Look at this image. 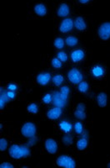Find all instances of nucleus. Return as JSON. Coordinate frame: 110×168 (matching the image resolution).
Listing matches in <instances>:
<instances>
[{"instance_id": "nucleus-1", "label": "nucleus", "mask_w": 110, "mask_h": 168, "mask_svg": "<svg viewBox=\"0 0 110 168\" xmlns=\"http://www.w3.org/2000/svg\"><path fill=\"white\" fill-rule=\"evenodd\" d=\"M9 155L12 158L19 160L23 157H26L29 156L30 151L27 146L24 145H13L9 148Z\"/></svg>"}, {"instance_id": "nucleus-2", "label": "nucleus", "mask_w": 110, "mask_h": 168, "mask_svg": "<svg viewBox=\"0 0 110 168\" xmlns=\"http://www.w3.org/2000/svg\"><path fill=\"white\" fill-rule=\"evenodd\" d=\"M56 164L58 167H60L74 168L76 167L75 161L73 159V157L66 156V155L58 157L56 161Z\"/></svg>"}, {"instance_id": "nucleus-3", "label": "nucleus", "mask_w": 110, "mask_h": 168, "mask_svg": "<svg viewBox=\"0 0 110 168\" xmlns=\"http://www.w3.org/2000/svg\"><path fill=\"white\" fill-rule=\"evenodd\" d=\"M37 129L34 123L27 122L23 124L21 129V133L26 138H33L36 134Z\"/></svg>"}, {"instance_id": "nucleus-4", "label": "nucleus", "mask_w": 110, "mask_h": 168, "mask_svg": "<svg viewBox=\"0 0 110 168\" xmlns=\"http://www.w3.org/2000/svg\"><path fill=\"white\" fill-rule=\"evenodd\" d=\"M83 73L81 72V71L78 68H72L68 72V78L74 84L80 83L83 80Z\"/></svg>"}, {"instance_id": "nucleus-5", "label": "nucleus", "mask_w": 110, "mask_h": 168, "mask_svg": "<svg viewBox=\"0 0 110 168\" xmlns=\"http://www.w3.org/2000/svg\"><path fill=\"white\" fill-rule=\"evenodd\" d=\"M99 36L100 39L107 41L110 38V22H104L99 26Z\"/></svg>"}, {"instance_id": "nucleus-6", "label": "nucleus", "mask_w": 110, "mask_h": 168, "mask_svg": "<svg viewBox=\"0 0 110 168\" xmlns=\"http://www.w3.org/2000/svg\"><path fill=\"white\" fill-rule=\"evenodd\" d=\"M90 73L94 78H102L105 75V68L101 65H94L90 70Z\"/></svg>"}, {"instance_id": "nucleus-7", "label": "nucleus", "mask_w": 110, "mask_h": 168, "mask_svg": "<svg viewBox=\"0 0 110 168\" xmlns=\"http://www.w3.org/2000/svg\"><path fill=\"white\" fill-rule=\"evenodd\" d=\"M74 21L72 19H64V20L62 21V23L59 26V30L62 33H68L72 30L73 27H74Z\"/></svg>"}, {"instance_id": "nucleus-8", "label": "nucleus", "mask_w": 110, "mask_h": 168, "mask_svg": "<svg viewBox=\"0 0 110 168\" xmlns=\"http://www.w3.org/2000/svg\"><path fill=\"white\" fill-rule=\"evenodd\" d=\"M45 148L48 153L55 154L58 151V144L52 138H48L45 140Z\"/></svg>"}, {"instance_id": "nucleus-9", "label": "nucleus", "mask_w": 110, "mask_h": 168, "mask_svg": "<svg viewBox=\"0 0 110 168\" xmlns=\"http://www.w3.org/2000/svg\"><path fill=\"white\" fill-rule=\"evenodd\" d=\"M51 80V75L48 72L39 73L36 76V81L41 86H45Z\"/></svg>"}, {"instance_id": "nucleus-10", "label": "nucleus", "mask_w": 110, "mask_h": 168, "mask_svg": "<svg viewBox=\"0 0 110 168\" xmlns=\"http://www.w3.org/2000/svg\"><path fill=\"white\" fill-rule=\"evenodd\" d=\"M84 56H85V54H84V52L82 51L81 49L74 50L73 52L71 53V60L74 63L81 61L84 58Z\"/></svg>"}, {"instance_id": "nucleus-11", "label": "nucleus", "mask_w": 110, "mask_h": 168, "mask_svg": "<svg viewBox=\"0 0 110 168\" xmlns=\"http://www.w3.org/2000/svg\"><path fill=\"white\" fill-rule=\"evenodd\" d=\"M74 116L78 119H85L86 114H85V105L83 104H78L76 110L74 112Z\"/></svg>"}, {"instance_id": "nucleus-12", "label": "nucleus", "mask_w": 110, "mask_h": 168, "mask_svg": "<svg viewBox=\"0 0 110 168\" xmlns=\"http://www.w3.org/2000/svg\"><path fill=\"white\" fill-rule=\"evenodd\" d=\"M61 114H62V109L59 107L53 108L47 113V116L49 119H57L61 116Z\"/></svg>"}, {"instance_id": "nucleus-13", "label": "nucleus", "mask_w": 110, "mask_h": 168, "mask_svg": "<svg viewBox=\"0 0 110 168\" xmlns=\"http://www.w3.org/2000/svg\"><path fill=\"white\" fill-rule=\"evenodd\" d=\"M57 14L58 17H66L69 14V7L67 4L63 3L58 7L57 10Z\"/></svg>"}, {"instance_id": "nucleus-14", "label": "nucleus", "mask_w": 110, "mask_h": 168, "mask_svg": "<svg viewBox=\"0 0 110 168\" xmlns=\"http://www.w3.org/2000/svg\"><path fill=\"white\" fill-rule=\"evenodd\" d=\"M53 101L54 103V104L56 105L57 107L62 108L66 104V100L62 99V97L60 96L59 93H54L53 95Z\"/></svg>"}, {"instance_id": "nucleus-15", "label": "nucleus", "mask_w": 110, "mask_h": 168, "mask_svg": "<svg viewBox=\"0 0 110 168\" xmlns=\"http://www.w3.org/2000/svg\"><path fill=\"white\" fill-rule=\"evenodd\" d=\"M74 24V26H75L76 29H78V30H80V31H83V30L86 29V27H87L84 19L81 16H78V17L76 18Z\"/></svg>"}, {"instance_id": "nucleus-16", "label": "nucleus", "mask_w": 110, "mask_h": 168, "mask_svg": "<svg viewBox=\"0 0 110 168\" xmlns=\"http://www.w3.org/2000/svg\"><path fill=\"white\" fill-rule=\"evenodd\" d=\"M58 126H59V129H60L63 132L66 134L69 133L70 131L72 130V124H71V123L67 121V120H63V121L60 122Z\"/></svg>"}, {"instance_id": "nucleus-17", "label": "nucleus", "mask_w": 110, "mask_h": 168, "mask_svg": "<svg viewBox=\"0 0 110 168\" xmlns=\"http://www.w3.org/2000/svg\"><path fill=\"white\" fill-rule=\"evenodd\" d=\"M34 11L37 15L39 16H44L47 13V9L44 4H38L34 6Z\"/></svg>"}, {"instance_id": "nucleus-18", "label": "nucleus", "mask_w": 110, "mask_h": 168, "mask_svg": "<svg viewBox=\"0 0 110 168\" xmlns=\"http://www.w3.org/2000/svg\"><path fill=\"white\" fill-rule=\"evenodd\" d=\"M107 101H108V97L106 93H100L97 96V103L100 107H105L107 104Z\"/></svg>"}, {"instance_id": "nucleus-19", "label": "nucleus", "mask_w": 110, "mask_h": 168, "mask_svg": "<svg viewBox=\"0 0 110 168\" xmlns=\"http://www.w3.org/2000/svg\"><path fill=\"white\" fill-rule=\"evenodd\" d=\"M1 98H0V109H4V106H5V104L9 100L8 99V95H7V92H4V88L3 87H1Z\"/></svg>"}, {"instance_id": "nucleus-20", "label": "nucleus", "mask_w": 110, "mask_h": 168, "mask_svg": "<svg viewBox=\"0 0 110 168\" xmlns=\"http://www.w3.org/2000/svg\"><path fill=\"white\" fill-rule=\"evenodd\" d=\"M88 146V139L85 138H82V139H78L77 142V148L79 151H83L87 148Z\"/></svg>"}, {"instance_id": "nucleus-21", "label": "nucleus", "mask_w": 110, "mask_h": 168, "mask_svg": "<svg viewBox=\"0 0 110 168\" xmlns=\"http://www.w3.org/2000/svg\"><path fill=\"white\" fill-rule=\"evenodd\" d=\"M78 39L76 38L75 36H73V35L67 37L66 40H65V43H66L69 46H75L76 45L78 44Z\"/></svg>"}, {"instance_id": "nucleus-22", "label": "nucleus", "mask_w": 110, "mask_h": 168, "mask_svg": "<svg viewBox=\"0 0 110 168\" xmlns=\"http://www.w3.org/2000/svg\"><path fill=\"white\" fill-rule=\"evenodd\" d=\"M60 96L62 97V99L64 100H67L68 99V96L69 94V87L68 86H64V87H61L60 89Z\"/></svg>"}, {"instance_id": "nucleus-23", "label": "nucleus", "mask_w": 110, "mask_h": 168, "mask_svg": "<svg viewBox=\"0 0 110 168\" xmlns=\"http://www.w3.org/2000/svg\"><path fill=\"white\" fill-rule=\"evenodd\" d=\"M78 90L82 93H87L88 90V83L87 81H81L80 83H78Z\"/></svg>"}, {"instance_id": "nucleus-24", "label": "nucleus", "mask_w": 110, "mask_h": 168, "mask_svg": "<svg viewBox=\"0 0 110 168\" xmlns=\"http://www.w3.org/2000/svg\"><path fill=\"white\" fill-rule=\"evenodd\" d=\"M53 82L55 86L59 87L64 82V76L62 75H55L53 77Z\"/></svg>"}, {"instance_id": "nucleus-25", "label": "nucleus", "mask_w": 110, "mask_h": 168, "mask_svg": "<svg viewBox=\"0 0 110 168\" xmlns=\"http://www.w3.org/2000/svg\"><path fill=\"white\" fill-rule=\"evenodd\" d=\"M27 109L31 114H37L39 112V106L36 104H34V103H31V104H29L28 105Z\"/></svg>"}, {"instance_id": "nucleus-26", "label": "nucleus", "mask_w": 110, "mask_h": 168, "mask_svg": "<svg viewBox=\"0 0 110 168\" xmlns=\"http://www.w3.org/2000/svg\"><path fill=\"white\" fill-rule=\"evenodd\" d=\"M54 46L56 47L57 49H63L64 47V41L62 38H56L54 40Z\"/></svg>"}, {"instance_id": "nucleus-27", "label": "nucleus", "mask_w": 110, "mask_h": 168, "mask_svg": "<svg viewBox=\"0 0 110 168\" xmlns=\"http://www.w3.org/2000/svg\"><path fill=\"white\" fill-rule=\"evenodd\" d=\"M63 142H64V144L66 145H69L72 144V142H73V137H72V135H70V134H65L64 137H63Z\"/></svg>"}, {"instance_id": "nucleus-28", "label": "nucleus", "mask_w": 110, "mask_h": 168, "mask_svg": "<svg viewBox=\"0 0 110 168\" xmlns=\"http://www.w3.org/2000/svg\"><path fill=\"white\" fill-rule=\"evenodd\" d=\"M74 129H75V132L78 134H81L83 131V124H82L81 122H77L75 123V125H74Z\"/></svg>"}, {"instance_id": "nucleus-29", "label": "nucleus", "mask_w": 110, "mask_h": 168, "mask_svg": "<svg viewBox=\"0 0 110 168\" xmlns=\"http://www.w3.org/2000/svg\"><path fill=\"white\" fill-rule=\"evenodd\" d=\"M57 57H58V60H60L63 62H65V61H68V56H67V54L64 52V51H59V52H58Z\"/></svg>"}, {"instance_id": "nucleus-30", "label": "nucleus", "mask_w": 110, "mask_h": 168, "mask_svg": "<svg viewBox=\"0 0 110 168\" xmlns=\"http://www.w3.org/2000/svg\"><path fill=\"white\" fill-rule=\"evenodd\" d=\"M43 102L46 104H49L53 101V95H51L50 93H46L43 97Z\"/></svg>"}, {"instance_id": "nucleus-31", "label": "nucleus", "mask_w": 110, "mask_h": 168, "mask_svg": "<svg viewBox=\"0 0 110 168\" xmlns=\"http://www.w3.org/2000/svg\"><path fill=\"white\" fill-rule=\"evenodd\" d=\"M52 66L54 68L58 69V68L62 67V62L60 60H58V58H53L52 60Z\"/></svg>"}, {"instance_id": "nucleus-32", "label": "nucleus", "mask_w": 110, "mask_h": 168, "mask_svg": "<svg viewBox=\"0 0 110 168\" xmlns=\"http://www.w3.org/2000/svg\"><path fill=\"white\" fill-rule=\"evenodd\" d=\"M7 146H8V141L4 138H1V139H0V151H5Z\"/></svg>"}, {"instance_id": "nucleus-33", "label": "nucleus", "mask_w": 110, "mask_h": 168, "mask_svg": "<svg viewBox=\"0 0 110 168\" xmlns=\"http://www.w3.org/2000/svg\"><path fill=\"white\" fill-rule=\"evenodd\" d=\"M8 91H15V90H17V85L16 84H14V83H9L8 85Z\"/></svg>"}, {"instance_id": "nucleus-34", "label": "nucleus", "mask_w": 110, "mask_h": 168, "mask_svg": "<svg viewBox=\"0 0 110 168\" xmlns=\"http://www.w3.org/2000/svg\"><path fill=\"white\" fill-rule=\"evenodd\" d=\"M1 168H13V166L9 162H4L0 165Z\"/></svg>"}, {"instance_id": "nucleus-35", "label": "nucleus", "mask_w": 110, "mask_h": 168, "mask_svg": "<svg viewBox=\"0 0 110 168\" xmlns=\"http://www.w3.org/2000/svg\"><path fill=\"white\" fill-rule=\"evenodd\" d=\"M7 95H8V97L9 99H14L15 96H16V93H15L14 91H8L7 92Z\"/></svg>"}, {"instance_id": "nucleus-36", "label": "nucleus", "mask_w": 110, "mask_h": 168, "mask_svg": "<svg viewBox=\"0 0 110 168\" xmlns=\"http://www.w3.org/2000/svg\"><path fill=\"white\" fill-rule=\"evenodd\" d=\"M79 3L82 4H86L88 3H89V1H88V0H80Z\"/></svg>"}, {"instance_id": "nucleus-37", "label": "nucleus", "mask_w": 110, "mask_h": 168, "mask_svg": "<svg viewBox=\"0 0 110 168\" xmlns=\"http://www.w3.org/2000/svg\"><path fill=\"white\" fill-rule=\"evenodd\" d=\"M108 167H109V168H110V162L109 163V165H108Z\"/></svg>"}]
</instances>
